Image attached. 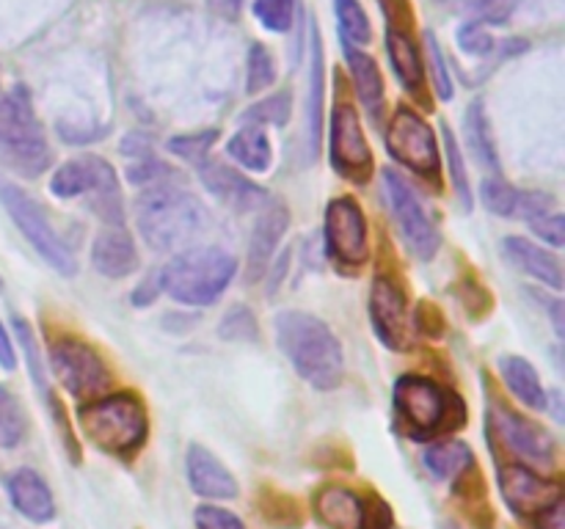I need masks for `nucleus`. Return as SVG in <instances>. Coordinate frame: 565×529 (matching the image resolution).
Returning <instances> with one entry per match:
<instances>
[{
    "instance_id": "obj_52",
    "label": "nucleus",
    "mask_w": 565,
    "mask_h": 529,
    "mask_svg": "<svg viewBox=\"0 0 565 529\" xmlns=\"http://www.w3.org/2000/svg\"><path fill=\"white\" fill-rule=\"evenodd\" d=\"M158 292H160V276H149V279H143L141 284H138V290L132 292V303H138V306L152 303L154 298H158Z\"/></svg>"
},
{
    "instance_id": "obj_54",
    "label": "nucleus",
    "mask_w": 565,
    "mask_h": 529,
    "mask_svg": "<svg viewBox=\"0 0 565 529\" xmlns=\"http://www.w3.org/2000/svg\"><path fill=\"white\" fill-rule=\"evenodd\" d=\"M213 3L230 17H237V11H241V0H213Z\"/></svg>"
},
{
    "instance_id": "obj_25",
    "label": "nucleus",
    "mask_w": 565,
    "mask_h": 529,
    "mask_svg": "<svg viewBox=\"0 0 565 529\" xmlns=\"http://www.w3.org/2000/svg\"><path fill=\"white\" fill-rule=\"evenodd\" d=\"M500 373H502V380H505L508 389H511L513 395L524 402V406H530L533 411H546V406H550V397H546L539 373H535V367L527 361V358L502 356Z\"/></svg>"
},
{
    "instance_id": "obj_19",
    "label": "nucleus",
    "mask_w": 565,
    "mask_h": 529,
    "mask_svg": "<svg viewBox=\"0 0 565 529\" xmlns=\"http://www.w3.org/2000/svg\"><path fill=\"white\" fill-rule=\"evenodd\" d=\"M9 499L17 507L20 516H25L33 523H47L55 518V501L50 494L47 483L42 474L33 468H17L9 477Z\"/></svg>"
},
{
    "instance_id": "obj_23",
    "label": "nucleus",
    "mask_w": 565,
    "mask_h": 529,
    "mask_svg": "<svg viewBox=\"0 0 565 529\" xmlns=\"http://www.w3.org/2000/svg\"><path fill=\"white\" fill-rule=\"evenodd\" d=\"M386 55H390L392 72L401 80V86L406 91H419L425 83V64L412 33L386 28Z\"/></svg>"
},
{
    "instance_id": "obj_39",
    "label": "nucleus",
    "mask_w": 565,
    "mask_h": 529,
    "mask_svg": "<svg viewBox=\"0 0 565 529\" xmlns=\"http://www.w3.org/2000/svg\"><path fill=\"white\" fill-rule=\"evenodd\" d=\"M218 130H202V132H188V136H177L169 141V152L182 160L202 165L207 160V152L213 149Z\"/></svg>"
},
{
    "instance_id": "obj_21",
    "label": "nucleus",
    "mask_w": 565,
    "mask_h": 529,
    "mask_svg": "<svg viewBox=\"0 0 565 529\" xmlns=\"http://www.w3.org/2000/svg\"><path fill=\"white\" fill-rule=\"evenodd\" d=\"M502 248H505V257L511 259L519 270H524V273H530L533 279H539L544 287L563 290L561 259H557L555 253L535 246V242L524 240V237H505Z\"/></svg>"
},
{
    "instance_id": "obj_2",
    "label": "nucleus",
    "mask_w": 565,
    "mask_h": 529,
    "mask_svg": "<svg viewBox=\"0 0 565 529\" xmlns=\"http://www.w3.org/2000/svg\"><path fill=\"white\" fill-rule=\"evenodd\" d=\"M136 224L154 251H171L207 229V209L180 185H154L136 202Z\"/></svg>"
},
{
    "instance_id": "obj_13",
    "label": "nucleus",
    "mask_w": 565,
    "mask_h": 529,
    "mask_svg": "<svg viewBox=\"0 0 565 529\" xmlns=\"http://www.w3.org/2000/svg\"><path fill=\"white\" fill-rule=\"evenodd\" d=\"M331 163L340 174L362 182L373 165V152L364 138L362 121L351 105H337L331 114Z\"/></svg>"
},
{
    "instance_id": "obj_15",
    "label": "nucleus",
    "mask_w": 565,
    "mask_h": 529,
    "mask_svg": "<svg viewBox=\"0 0 565 529\" xmlns=\"http://www.w3.org/2000/svg\"><path fill=\"white\" fill-rule=\"evenodd\" d=\"M494 424L500 430L502 441L516 455H522L524 461L546 468L555 466V441H552V435L541 424L530 422V419L519 417V413L508 411V408H497Z\"/></svg>"
},
{
    "instance_id": "obj_49",
    "label": "nucleus",
    "mask_w": 565,
    "mask_h": 529,
    "mask_svg": "<svg viewBox=\"0 0 565 529\" xmlns=\"http://www.w3.org/2000/svg\"><path fill=\"white\" fill-rule=\"evenodd\" d=\"M381 9H384L386 20H390V28H397V31H408V25L414 22V11L408 6V0H379Z\"/></svg>"
},
{
    "instance_id": "obj_22",
    "label": "nucleus",
    "mask_w": 565,
    "mask_h": 529,
    "mask_svg": "<svg viewBox=\"0 0 565 529\" xmlns=\"http://www.w3.org/2000/svg\"><path fill=\"white\" fill-rule=\"evenodd\" d=\"M318 521L329 529H362L364 501L342 485H329L315 496Z\"/></svg>"
},
{
    "instance_id": "obj_29",
    "label": "nucleus",
    "mask_w": 565,
    "mask_h": 529,
    "mask_svg": "<svg viewBox=\"0 0 565 529\" xmlns=\"http://www.w3.org/2000/svg\"><path fill=\"white\" fill-rule=\"evenodd\" d=\"M467 138L475 158H478L489 171H500V154H497L494 136H491V125H489V116H486L483 99H475V102L469 105Z\"/></svg>"
},
{
    "instance_id": "obj_26",
    "label": "nucleus",
    "mask_w": 565,
    "mask_h": 529,
    "mask_svg": "<svg viewBox=\"0 0 565 529\" xmlns=\"http://www.w3.org/2000/svg\"><path fill=\"white\" fill-rule=\"evenodd\" d=\"M345 58L348 66H351L353 83H356L359 99L367 108V114L379 119L381 110H384V77H381V69L367 53H359L356 47H345Z\"/></svg>"
},
{
    "instance_id": "obj_41",
    "label": "nucleus",
    "mask_w": 565,
    "mask_h": 529,
    "mask_svg": "<svg viewBox=\"0 0 565 529\" xmlns=\"http://www.w3.org/2000/svg\"><path fill=\"white\" fill-rule=\"evenodd\" d=\"M221 339H235V342H248L257 339V320H254L252 309L235 306L226 312V317L218 325Z\"/></svg>"
},
{
    "instance_id": "obj_46",
    "label": "nucleus",
    "mask_w": 565,
    "mask_h": 529,
    "mask_svg": "<svg viewBox=\"0 0 565 529\" xmlns=\"http://www.w3.org/2000/svg\"><path fill=\"white\" fill-rule=\"evenodd\" d=\"M412 325L425 336H441V331H445V317H441L439 306H434V303L428 301H419V306L414 309Z\"/></svg>"
},
{
    "instance_id": "obj_48",
    "label": "nucleus",
    "mask_w": 565,
    "mask_h": 529,
    "mask_svg": "<svg viewBox=\"0 0 565 529\" xmlns=\"http://www.w3.org/2000/svg\"><path fill=\"white\" fill-rule=\"evenodd\" d=\"M390 527H392V510L386 507V501H381L379 496L364 501L362 529H390Z\"/></svg>"
},
{
    "instance_id": "obj_20",
    "label": "nucleus",
    "mask_w": 565,
    "mask_h": 529,
    "mask_svg": "<svg viewBox=\"0 0 565 529\" xmlns=\"http://www.w3.org/2000/svg\"><path fill=\"white\" fill-rule=\"evenodd\" d=\"M92 262L108 279H125L138 268L136 242L121 226H108L94 240Z\"/></svg>"
},
{
    "instance_id": "obj_3",
    "label": "nucleus",
    "mask_w": 565,
    "mask_h": 529,
    "mask_svg": "<svg viewBox=\"0 0 565 529\" xmlns=\"http://www.w3.org/2000/svg\"><path fill=\"white\" fill-rule=\"evenodd\" d=\"M237 262L218 246L188 248L177 253L160 273V290L185 306H210L235 279Z\"/></svg>"
},
{
    "instance_id": "obj_27",
    "label": "nucleus",
    "mask_w": 565,
    "mask_h": 529,
    "mask_svg": "<svg viewBox=\"0 0 565 529\" xmlns=\"http://www.w3.org/2000/svg\"><path fill=\"white\" fill-rule=\"evenodd\" d=\"M226 152H230V158L237 160L243 169L257 171V174L268 171L270 160H274V149H270L268 136H265L263 127L257 125H248L243 127L241 132H235L230 147H226Z\"/></svg>"
},
{
    "instance_id": "obj_44",
    "label": "nucleus",
    "mask_w": 565,
    "mask_h": 529,
    "mask_svg": "<svg viewBox=\"0 0 565 529\" xmlns=\"http://www.w3.org/2000/svg\"><path fill=\"white\" fill-rule=\"evenodd\" d=\"M458 44H461L463 53L478 55V58L491 55L497 50L494 36L486 31V25H478V22H463V25L458 28Z\"/></svg>"
},
{
    "instance_id": "obj_10",
    "label": "nucleus",
    "mask_w": 565,
    "mask_h": 529,
    "mask_svg": "<svg viewBox=\"0 0 565 529\" xmlns=\"http://www.w3.org/2000/svg\"><path fill=\"white\" fill-rule=\"evenodd\" d=\"M395 408L414 435H430L447 428L450 395L439 384L419 375H403L395 384Z\"/></svg>"
},
{
    "instance_id": "obj_1",
    "label": "nucleus",
    "mask_w": 565,
    "mask_h": 529,
    "mask_svg": "<svg viewBox=\"0 0 565 529\" xmlns=\"http://www.w3.org/2000/svg\"><path fill=\"white\" fill-rule=\"evenodd\" d=\"M276 342L296 373L315 389L331 391L345 378V356L334 331L307 312H281L274 320Z\"/></svg>"
},
{
    "instance_id": "obj_36",
    "label": "nucleus",
    "mask_w": 565,
    "mask_h": 529,
    "mask_svg": "<svg viewBox=\"0 0 565 529\" xmlns=\"http://www.w3.org/2000/svg\"><path fill=\"white\" fill-rule=\"evenodd\" d=\"M441 132H445V149H447V163H450L452 191H456V198L461 202L463 209H472V185H469L467 165H463L461 149H458L456 136L450 132V127L441 125Z\"/></svg>"
},
{
    "instance_id": "obj_12",
    "label": "nucleus",
    "mask_w": 565,
    "mask_h": 529,
    "mask_svg": "<svg viewBox=\"0 0 565 529\" xmlns=\"http://www.w3.org/2000/svg\"><path fill=\"white\" fill-rule=\"evenodd\" d=\"M370 320H373L379 339L390 350H408L412 347L414 325L412 314H408L406 292L395 281L386 279V276H379L373 281V290H370Z\"/></svg>"
},
{
    "instance_id": "obj_38",
    "label": "nucleus",
    "mask_w": 565,
    "mask_h": 529,
    "mask_svg": "<svg viewBox=\"0 0 565 529\" xmlns=\"http://www.w3.org/2000/svg\"><path fill=\"white\" fill-rule=\"evenodd\" d=\"M252 9L254 17L274 33H287L296 20V0H254Z\"/></svg>"
},
{
    "instance_id": "obj_32",
    "label": "nucleus",
    "mask_w": 565,
    "mask_h": 529,
    "mask_svg": "<svg viewBox=\"0 0 565 529\" xmlns=\"http://www.w3.org/2000/svg\"><path fill=\"white\" fill-rule=\"evenodd\" d=\"M519 0H450V9L456 14L467 17L478 25H505L516 11Z\"/></svg>"
},
{
    "instance_id": "obj_53",
    "label": "nucleus",
    "mask_w": 565,
    "mask_h": 529,
    "mask_svg": "<svg viewBox=\"0 0 565 529\" xmlns=\"http://www.w3.org/2000/svg\"><path fill=\"white\" fill-rule=\"evenodd\" d=\"M0 367H3V369H14L17 367L14 345H11L9 331L3 328V323H0Z\"/></svg>"
},
{
    "instance_id": "obj_30",
    "label": "nucleus",
    "mask_w": 565,
    "mask_h": 529,
    "mask_svg": "<svg viewBox=\"0 0 565 529\" xmlns=\"http://www.w3.org/2000/svg\"><path fill=\"white\" fill-rule=\"evenodd\" d=\"M309 160H315L323 130V44L312 28V94H309Z\"/></svg>"
},
{
    "instance_id": "obj_14",
    "label": "nucleus",
    "mask_w": 565,
    "mask_h": 529,
    "mask_svg": "<svg viewBox=\"0 0 565 529\" xmlns=\"http://www.w3.org/2000/svg\"><path fill=\"white\" fill-rule=\"evenodd\" d=\"M500 490L502 499L508 501L513 512L530 518H535L546 507L555 505L557 499H563L561 485L546 483L544 477L530 472L527 466H516V463H508V466L500 468Z\"/></svg>"
},
{
    "instance_id": "obj_24",
    "label": "nucleus",
    "mask_w": 565,
    "mask_h": 529,
    "mask_svg": "<svg viewBox=\"0 0 565 529\" xmlns=\"http://www.w3.org/2000/svg\"><path fill=\"white\" fill-rule=\"evenodd\" d=\"M105 165H108V160L94 158V154H86V158L81 160H70V163H64L53 174V180H50V191H53L58 198L88 196V193L97 187Z\"/></svg>"
},
{
    "instance_id": "obj_4",
    "label": "nucleus",
    "mask_w": 565,
    "mask_h": 529,
    "mask_svg": "<svg viewBox=\"0 0 565 529\" xmlns=\"http://www.w3.org/2000/svg\"><path fill=\"white\" fill-rule=\"evenodd\" d=\"M77 422L88 441L114 455H130L149 433L147 408L136 395H110L77 408Z\"/></svg>"
},
{
    "instance_id": "obj_18",
    "label": "nucleus",
    "mask_w": 565,
    "mask_h": 529,
    "mask_svg": "<svg viewBox=\"0 0 565 529\" xmlns=\"http://www.w3.org/2000/svg\"><path fill=\"white\" fill-rule=\"evenodd\" d=\"M202 182L215 198H221L224 204L235 209H254L257 204L265 202L268 193L263 187L254 185L252 180H246L243 174H237L235 169H230L226 163L218 160H204L202 163Z\"/></svg>"
},
{
    "instance_id": "obj_9",
    "label": "nucleus",
    "mask_w": 565,
    "mask_h": 529,
    "mask_svg": "<svg viewBox=\"0 0 565 529\" xmlns=\"http://www.w3.org/2000/svg\"><path fill=\"white\" fill-rule=\"evenodd\" d=\"M384 193L392 207V215L397 220V229H401L403 240L412 248L414 257L425 259V262L434 259L436 251H439V231L430 224L417 193L406 185V180L401 174H395L390 169L384 171Z\"/></svg>"
},
{
    "instance_id": "obj_8",
    "label": "nucleus",
    "mask_w": 565,
    "mask_h": 529,
    "mask_svg": "<svg viewBox=\"0 0 565 529\" xmlns=\"http://www.w3.org/2000/svg\"><path fill=\"white\" fill-rule=\"evenodd\" d=\"M50 364L64 389L77 400L88 402L97 400L110 386V373L103 364V358L77 339H58L50 350Z\"/></svg>"
},
{
    "instance_id": "obj_33",
    "label": "nucleus",
    "mask_w": 565,
    "mask_h": 529,
    "mask_svg": "<svg viewBox=\"0 0 565 529\" xmlns=\"http://www.w3.org/2000/svg\"><path fill=\"white\" fill-rule=\"evenodd\" d=\"M337 20H340L342 39H345V47H364L373 39V28H370L367 11L362 9L359 0H337Z\"/></svg>"
},
{
    "instance_id": "obj_43",
    "label": "nucleus",
    "mask_w": 565,
    "mask_h": 529,
    "mask_svg": "<svg viewBox=\"0 0 565 529\" xmlns=\"http://www.w3.org/2000/svg\"><path fill=\"white\" fill-rule=\"evenodd\" d=\"M263 510H265V518H268L270 523H276V527L292 529V527H298V521H301V510H298L296 501L285 494L265 496Z\"/></svg>"
},
{
    "instance_id": "obj_31",
    "label": "nucleus",
    "mask_w": 565,
    "mask_h": 529,
    "mask_svg": "<svg viewBox=\"0 0 565 529\" xmlns=\"http://www.w3.org/2000/svg\"><path fill=\"white\" fill-rule=\"evenodd\" d=\"M14 328H17V336H20L22 347H25V358H28V367H31V378H33V384H36L39 389H42L44 402H47L50 411H53V417H55V424H61V428H64V435H66L64 444L70 446V452H72V435H70V430H66L64 411H61L58 402L53 400V395H50V389H47V380H44V369H42V361H39V347H36V339H33V334H31V328H28L25 320L17 317V320H14ZM72 457H75V455H72Z\"/></svg>"
},
{
    "instance_id": "obj_5",
    "label": "nucleus",
    "mask_w": 565,
    "mask_h": 529,
    "mask_svg": "<svg viewBox=\"0 0 565 529\" xmlns=\"http://www.w3.org/2000/svg\"><path fill=\"white\" fill-rule=\"evenodd\" d=\"M0 160L28 176L42 174L50 165L47 138L25 86H14L0 99Z\"/></svg>"
},
{
    "instance_id": "obj_6",
    "label": "nucleus",
    "mask_w": 565,
    "mask_h": 529,
    "mask_svg": "<svg viewBox=\"0 0 565 529\" xmlns=\"http://www.w3.org/2000/svg\"><path fill=\"white\" fill-rule=\"evenodd\" d=\"M0 202H3L6 213H9L11 220L17 224V229L25 235V240L36 248V253L50 264V268L58 270L61 276H75L77 262L75 257H72V251L64 246V240L55 235L44 209L39 207L20 185H14V182L9 180H0Z\"/></svg>"
},
{
    "instance_id": "obj_51",
    "label": "nucleus",
    "mask_w": 565,
    "mask_h": 529,
    "mask_svg": "<svg viewBox=\"0 0 565 529\" xmlns=\"http://www.w3.org/2000/svg\"><path fill=\"white\" fill-rule=\"evenodd\" d=\"M533 521L535 529H565V501L557 499L555 505H550L544 512H539Z\"/></svg>"
},
{
    "instance_id": "obj_37",
    "label": "nucleus",
    "mask_w": 565,
    "mask_h": 529,
    "mask_svg": "<svg viewBox=\"0 0 565 529\" xmlns=\"http://www.w3.org/2000/svg\"><path fill=\"white\" fill-rule=\"evenodd\" d=\"M25 435V413L20 402L0 389V446H17Z\"/></svg>"
},
{
    "instance_id": "obj_16",
    "label": "nucleus",
    "mask_w": 565,
    "mask_h": 529,
    "mask_svg": "<svg viewBox=\"0 0 565 529\" xmlns=\"http://www.w3.org/2000/svg\"><path fill=\"white\" fill-rule=\"evenodd\" d=\"M287 226H290V213L281 202L268 204L259 213L257 224L252 229V242H248V264H246V279L257 281L263 279L268 270L270 259H274L276 248H279L281 237H285Z\"/></svg>"
},
{
    "instance_id": "obj_50",
    "label": "nucleus",
    "mask_w": 565,
    "mask_h": 529,
    "mask_svg": "<svg viewBox=\"0 0 565 529\" xmlns=\"http://www.w3.org/2000/svg\"><path fill=\"white\" fill-rule=\"evenodd\" d=\"M166 174H171V169H166L163 163H158L152 154H149V158H141V163L130 165V171H127L130 182H138V185H141V182H152V180H158V176H166Z\"/></svg>"
},
{
    "instance_id": "obj_28",
    "label": "nucleus",
    "mask_w": 565,
    "mask_h": 529,
    "mask_svg": "<svg viewBox=\"0 0 565 529\" xmlns=\"http://www.w3.org/2000/svg\"><path fill=\"white\" fill-rule=\"evenodd\" d=\"M423 463L434 477L461 479V474L472 472L475 455L469 450V444H463V441H441V444H434L425 450Z\"/></svg>"
},
{
    "instance_id": "obj_7",
    "label": "nucleus",
    "mask_w": 565,
    "mask_h": 529,
    "mask_svg": "<svg viewBox=\"0 0 565 529\" xmlns=\"http://www.w3.org/2000/svg\"><path fill=\"white\" fill-rule=\"evenodd\" d=\"M386 149L397 163L412 169L414 174L425 180L439 176V147L436 136L423 116H417L408 108H397L386 130Z\"/></svg>"
},
{
    "instance_id": "obj_17",
    "label": "nucleus",
    "mask_w": 565,
    "mask_h": 529,
    "mask_svg": "<svg viewBox=\"0 0 565 529\" xmlns=\"http://www.w3.org/2000/svg\"><path fill=\"white\" fill-rule=\"evenodd\" d=\"M188 468V483L196 490L199 496H207V499H235L237 496V479L232 477L230 468L218 461L210 450H204L202 444L188 446L185 457Z\"/></svg>"
},
{
    "instance_id": "obj_34",
    "label": "nucleus",
    "mask_w": 565,
    "mask_h": 529,
    "mask_svg": "<svg viewBox=\"0 0 565 529\" xmlns=\"http://www.w3.org/2000/svg\"><path fill=\"white\" fill-rule=\"evenodd\" d=\"M248 72H246V91L248 94H257L263 88H270L276 80V64H274V55L265 44L254 42L252 50H248Z\"/></svg>"
},
{
    "instance_id": "obj_40",
    "label": "nucleus",
    "mask_w": 565,
    "mask_h": 529,
    "mask_svg": "<svg viewBox=\"0 0 565 529\" xmlns=\"http://www.w3.org/2000/svg\"><path fill=\"white\" fill-rule=\"evenodd\" d=\"M480 196H483L486 209H491L494 215H513L516 213L519 196H522V193H519L516 187L508 185L502 176H494V180H483Z\"/></svg>"
},
{
    "instance_id": "obj_42",
    "label": "nucleus",
    "mask_w": 565,
    "mask_h": 529,
    "mask_svg": "<svg viewBox=\"0 0 565 529\" xmlns=\"http://www.w3.org/2000/svg\"><path fill=\"white\" fill-rule=\"evenodd\" d=\"M425 55H428V66H430V77H434V88L441 99L452 97V80L450 72H447L445 64V53L439 47V39L434 36L430 31H425Z\"/></svg>"
},
{
    "instance_id": "obj_47",
    "label": "nucleus",
    "mask_w": 565,
    "mask_h": 529,
    "mask_svg": "<svg viewBox=\"0 0 565 529\" xmlns=\"http://www.w3.org/2000/svg\"><path fill=\"white\" fill-rule=\"evenodd\" d=\"M530 224H533V229L539 231V235L544 237L546 242H552V246H555V248L563 246V240H565V218H563L561 213H550V215H544V218L530 220Z\"/></svg>"
},
{
    "instance_id": "obj_35",
    "label": "nucleus",
    "mask_w": 565,
    "mask_h": 529,
    "mask_svg": "<svg viewBox=\"0 0 565 529\" xmlns=\"http://www.w3.org/2000/svg\"><path fill=\"white\" fill-rule=\"evenodd\" d=\"M290 114H292L290 91H279L259 99L257 105H252V108L246 110V121H254V125L285 127L287 121H290Z\"/></svg>"
},
{
    "instance_id": "obj_45",
    "label": "nucleus",
    "mask_w": 565,
    "mask_h": 529,
    "mask_svg": "<svg viewBox=\"0 0 565 529\" xmlns=\"http://www.w3.org/2000/svg\"><path fill=\"white\" fill-rule=\"evenodd\" d=\"M196 527L199 529H246L235 512L224 510V507H213V505L199 507Z\"/></svg>"
},
{
    "instance_id": "obj_11",
    "label": "nucleus",
    "mask_w": 565,
    "mask_h": 529,
    "mask_svg": "<svg viewBox=\"0 0 565 529\" xmlns=\"http://www.w3.org/2000/svg\"><path fill=\"white\" fill-rule=\"evenodd\" d=\"M326 242H329V251L334 253L337 262L351 264V268L367 262V218H364L356 198L340 196L329 202V207H326Z\"/></svg>"
}]
</instances>
